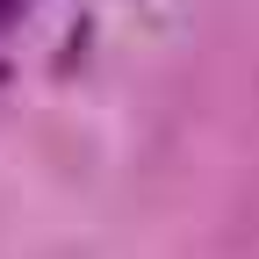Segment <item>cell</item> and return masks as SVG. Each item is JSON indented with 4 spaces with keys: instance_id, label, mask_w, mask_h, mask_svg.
<instances>
[{
    "instance_id": "1",
    "label": "cell",
    "mask_w": 259,
    "mask_h": 259,
    "mask_svg": "<svg viewBox=\"0 0 259 259\" xmlns=\"http://www.w3.org/2000/svg\"><path fill=\"white\" fill-rule=\"evenodd\" d=\"M22 8H29V0H0V29H8V22H15Z\"/></svg>"
}]
</instances>
